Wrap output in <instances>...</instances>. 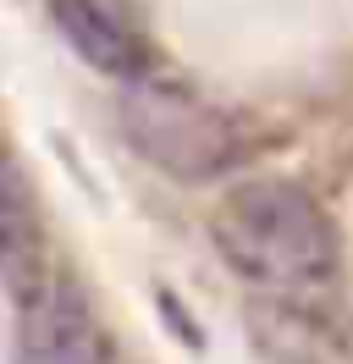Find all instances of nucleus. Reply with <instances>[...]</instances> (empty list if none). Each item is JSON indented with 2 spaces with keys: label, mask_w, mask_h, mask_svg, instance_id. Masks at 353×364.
Here are the masks:
<instances>
[{
  "label": "nucleus",
  "mask_w": 353,
  "mask_h": 364,
  "mask_svg": "<svg viewBox=\"0 0 353 364\" xmlns=\"http://www.w3.org/2000/svg\"><path fill=\"white\" fill-rule=\"evenodd\" d=\"M226 271L276 304H320L342 282V237L326 205L293 177H243L210 210Z\"/></svg>",
  "instance_id": "nucleus-1"
},
{
  "label": "nucleus",
  "mask_w": 353,
  "mask_h": 364,
  "mask_svg": "<svg viewBox=\"0 0 353 364\" xmlns=\"http://www.w3.org/2000/svg\"><path fill=\"white\" fill-rule=\"evenodd\" d=\"M116 122H122V138L132 144V155L176 182L226 177L248 160V133H243L238 116L216 105L210 94L172 83L160 72L122 83Z\"/></svg>",
  "instance_id": "nucleus-2"
},
{
  "label": "nucleus",
  "mask_w": 353,
  "mask_h": 364,
  "mask_svg": "<svg viewBox=\"0 0 353 364\" xmlns=\"http://www.w3.org/2000/svg\"><path fill=\"white\" fill-rule=\"evenodd\" d=\"M61 45L110 83L154 72V33L132 0H44Z\"/></svg>",
  "instance_id": "nucleus-3"
},
{
  "label": "nucleus",
  "mask_w": 353,
  "mask_h": 364,
  "mask_svg": "<svg viewBox=\"0 0 353 364\" xmlns=\"http://www.w3.org/2000/svg\"><path fill=\"white\" fill-rule=\"evenodd\" d=\"M17 364H110V331L72 276L56 271L22 304Z\"/></svg>",
  "instance_id": "nucleus-4"
},
{
  "label": "nucleus",
  "mask_w": 353,
  "mask_h": 364,
  "mask_svg": "<svg viewBox=\"0 0 353 364\" xmlns=\"http://www.w3.org/2000/svg\"><path fill=\"white\" fill-rule=\"evenodd\" d=\"M50 276H56V259H50L44 205L28 182V171L11 155H0V287L22 309Z\"/></svg>",
  "instance_id": "nucleus-5"
},
{
  "label": "nucleus",
  "mask_w": 353,
  "mask_h": 364,
  "mask_svg": "<svg viewBox=\"0 0 353 364\" xmlns=\"http://www.w3.org/2000/svg\"><path fill=\"white\" fill-rule=\"evenodd\" d=\"M348 353H353V326H348Z\"/></svg>",
  "instance_id": "nucleus-6"
}]
</instances>
